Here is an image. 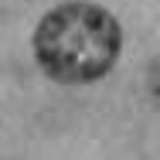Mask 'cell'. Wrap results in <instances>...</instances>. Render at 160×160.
Masks as SVG:
<instances>
[{"instance_id":"obj_1","label":"cell","mask_w":160,"mask_h":160,"mask_svg":"<svg viewBox=\"0 0 160 160\" xmlns=\"http://www.w3.org/2000/svg\"><path fill=\"white\" fill-rule=\"evenodd\" d=\"M34 55L58 82H92L119 55V24L92 3L55 7L34 31Z\"/></svg>"}]
</instances>
